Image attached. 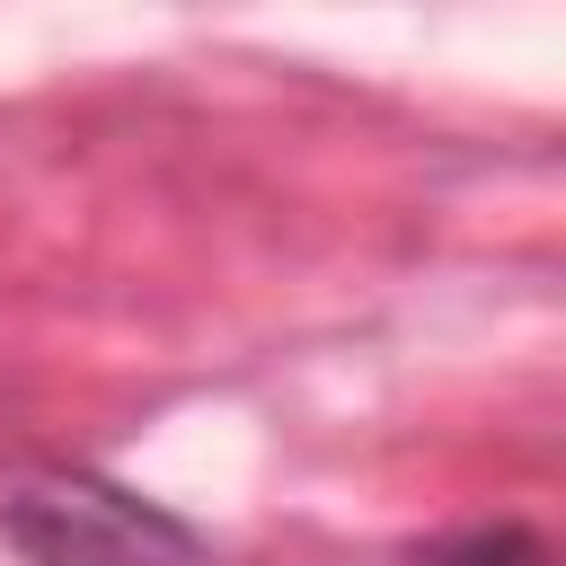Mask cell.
<instances>
[{
	"mask_svg": "<svg viewBox=\"0 0 566 566\" xmlns=\"http://www.w3.org/2000/svg\"><path fill=\"white\" fill-rule=\"evenodd\" d=\"M0 539L27 566H203V531L106 469L80 460H0Z\"/></svg>",
	"mask_w": 566,
	"mask_h": 566,
	"instance_id": "cell-1",
	"label": "cell"
},
{
	"mask_svg": "<svg viewBox=\"0 0 566 566\" xmlns=\"http://www.w3.org/2000/svg\"><path fill=\"white\" fill-rule=\"evenodd\" d=\"M416 566H548V539H539L531 522H478V531L424 539Z\"/></svg>",
	"mask_w": 566,
	"mask_h": 566,
	"instance_id": "cell-2",
	"label": "cell"
}]
</instances>
